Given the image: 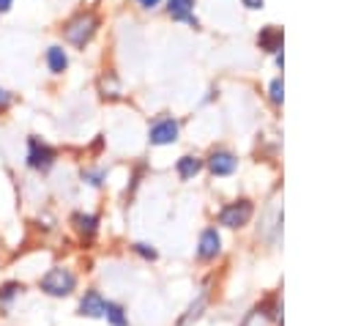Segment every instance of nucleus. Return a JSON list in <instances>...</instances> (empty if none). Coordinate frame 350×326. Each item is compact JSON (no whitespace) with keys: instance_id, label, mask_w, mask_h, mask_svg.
<instances>
[{"instance_id":"f257e3e1","label":"nucleus","mask_w":350,"mask_h":326,"mask_svg":"<svg viewBox=\"0 0 350 326\" xmlns=\"http://www.w3.org/2000/svg\"><path fill=\"white\" fill-rule=\"evenodd\" d=\"M38 288L41 293L46 296H55V299H63V296H71L77 290V274L66 266H52L41 279H38Z\"/></svg>"},{"instance_id":"f03ea898","label":"nucleus","mask_w":350,"mask_h":326,"mask_svg":"<svg viewBox=\"0 0 350 326\" xmlns=\"http://www.w3.org/2000/svg\"><path fill=\"white\" fill-rule=\"evenodd\" d=\"M96 27H98V16L96 14H77L68 25H66V41H71L74 47H85L90 38H93V33H96Z\"/></svg>"},{"instance_id":"7ed1b4c3","label":"nucleus","mask_w":350,"mask_h":326,"mask_svg":"<svg viewBox=\"0 0 350 326\" xmlns=\"http://www.w3.org/2000/svg\"><path fill=\"white\" fill-rule=\"evenodd\" d=\"M249 216H252V203L249 200H238V203H230V205L221 208L219 222L224 227H243L249 222Z\"/></svg>"},{"instance_id":"20e7f679","label":"nucleus","mask_w":350,"mask_h":326,"mask_svg":"<svg viewBox=\"0 0 350 326\" xmlns=\"http://www.w3.org/2000/svg\"><path fill=\"white\" fill-rule=\"evenodd\" d=\"M55 162V151L46 145V142H41V140H36V137H30V151H27V164L33 167V170H46L49 164Z\"/></svg>"},{"instance_id":"39448f33","label":"nucleus","mask_w":350,"mask_h":326,"mask_svg":"<svg viewBox=\"0 0 350 326\" xmlns=\"http://www.w3.org/2000/svg\"><path fill=\"white\" fill-rule=\"evenodd\" d=\"M104 310H107V299L98 290H85V296L79 299V307H77V312L82 318H104Z\"/></svg>"},{"instance_id":"423d86ee","label":"nucleus","mask_w":350,"mask_h":326,"mask_svg":"<svg viewBox=\"0 0 350 326\" xmlns=\"http://www.w3.org/2000/svg\"><path fill=\"white\" fill-rule=\"evenodd\" d=\"M221 249V238L216 233V227H205L202 236H200V244H197V258L200 260H213Z\"/></svg>"},{"instance_id":"0eeeda50","label":"nucleus","mask_w":350,"mask_h":326,"mask_svg":"<svg viewBox=\"0 0 350 326\" xmlns=\"http://www.w3.org/2000/svg\"><path fill=\"white\" fill-rule=\"evenodd\" d=\"M178 137V123L172 118H161L150 126V142L153 145H167V142H175Z\"/></svg>"},{"instance_id":"6e6552de","label":"nucleus","mask_w":350,"mask_h":326,"mask_svg":"<svg viewBox=\"0 0 350 326\" xmlns=\"http://www.w3.org/2000/svg\"><path fill=\"white\" fill-rule=\"evenodd\" d=\"M235 164H238V159H235L230 151H213V153L208 156V170H211L213 175H230V173L235 170Z\"/></svg>"},{"instance_id":"1a4fd4ad","label":"nucleus","mask_w":350,"mask_h":326,"mask_svg":"<svg viewBox=\"0 0 350 326\" xmlns=\"http://www.w3.org/2000/svg\"><path fill=\"white\" fill-rule=\"evenodd\" d=\"M191 8H194V0H170V5H167L172 19H186V22L197 25V19L191 16Z\"/></svg>"},{"instance_id":"9d476101","label":"nucleus","mask_w":350,"mask_h":326,"mask_svg":"<svg viewBox=\"0 0 350 326\" xmlns=\"http://www.w3.org/2000/svg\"><path fill=\"white\" fill-rule=\"evenodd\" d=\"M200 170H202V159H197V156H180V159H178V175H180L183 181L194 178Z\"/></svg>"},{"instance_id":"9b49d317","label":"nucleus","mask_w":350,"mask_h":326,"mask_svg":"<svg viewBox=\"0 0 350 326\" xmlns=\"http://www.w3.org/2000/svg\"><path fill=\"white\" fill-rule=\"evenodd\" d=\"M46 63H49V68H52L55 74H63L66 66H68V58H66V52H63L60 47H49V49H46Z\"/></svg>"},{"instance_id":"f8f14e48","label":"nucleus","mask_w":350,"mask_h":326,"mask_svg":"<svg viewBox=\"0 0 350 326\" xmlns=\"http://www.w3.org/2000/svg\"><path fill=\"white\" fill-rule=\"evenodd\" d=\"M74 225H77V230L82 233V236H93L96 233V227H98V216L96 214H74Z\"/></svg>"},{"instance_id":"ddd939ff","label":"nucleus","mask_w":350,"mask_h":326,"mask_svg":"<svg viewBox=\"0 0 350 326\" xmlns=\"http://www.w3.org/2000/svg\"><path fill=\"white\" fill-rule=\"evenodd\" d=\"M260 47L268 49V52L279 49V47H282V33H279L276 27H265V30L260 33Z\"/></svg>"},{"instance_id":"4468645a","label":"nucleus","mask_w":350,"mask_h":326,"mask_svg":"<svg viewBox=\"0 0 350 326\" xmlns=\"http://www.w3.org/2000/svg\"><path fill=\"white\" fill-rule=\"evenodd\" d=\"M104 318L112 323V326H126L129 323V318H126V312H123V307L120 304H115V301H107V310H104Z\"/></svg>"},{"instance_id":"2eb2a0df","label":"nucleus","mask_w":350,"mask_h":326,"mask_svg":"<svg viewBox=\"0 0 350 326\" xmlns=\"http://www.w3.org/2000/svg\"><path fill=\"white\" fill-rule=\"evenodd\" d=\"M19 293H22V285H19V282H5V285H0V304H11Z\"/></svg>"},{"instance_id":"dca6fc26","label":"nucleus","mask_w":350,"mask_h":326,"mask_svg":"<svg viewBox=\"0 0 350 326\" xmlns=\"http://www.w3.org/2000/svg\"><path fill=\"white\" fill-rule=\"evenodd\" d=\"M134 252L142 255L145 260H156V249H153L150 244H142V241H139V244H134Z\"/></svg>"},{"instance_id":"f3484780","label":"nucleus","mask_w":350,"mask_h":326,"mask_svg":"<svg viewBox=\"0 0 350 326\" xmlns=\"http://www.w3.org/2000/svg\"><path fill=\"white\" fill-rule=\"evenodd\" d=\"M282 96H284V93H282V79H273V82H271V101H276V104H279V101H282Z\"/></svg>"},{"instance_id":"a211bd4d","label":"nucleus","mask_w":350,"mask_h":326,"mask_svg":"<svg viewBox=\"0 0 350 326\" xmlns=\"http://www.w3.org/2000/svg\"><path fill=\"white\" fill-rule=\"evenodd\" d=\"M8 101H11V93L0 88V110H5V107H8Z\"/></svg>"},{"instance_id":"6ab92c4d","label":"nucleus","mask_w":350,"mask_h":326,"mask_svg":"<svg viewBox=\"0 0 350 326\" xmlns=\"http://www.w3.org/2000/svg\"><path fill=\"white\" fill-rule=\"evenodd\" d=\"M246 8H262V0H243Z\"/></svg>"},{"instance_id":"aec40b11","label":"nucleus","mask_w":350,"mask_h":326,"mask_svg":"<svg viewBox=\"0 0 350 326\" xmlns=\"http://www.w3.org/2000/svg\"><path fill=\"white\" fill-rule=\"evenodd\" d=\"M159 0H139V5H145V8H153Z\"/></svg>"},{"instance_id":"412c9836","label":"nucleus","mask_w":350,"mask_h":326,"mask_svg":"<svg viewBox=\"0 0 350 326\" xmlns=\"http://www.w3.org/2000/svg\"><path fill=\"white\" fill-rule=\"evenodd\" d=\"M11 8V0H0V11H8Z\"/></svg>"}]
</instances>
